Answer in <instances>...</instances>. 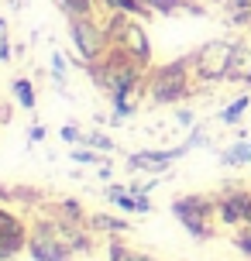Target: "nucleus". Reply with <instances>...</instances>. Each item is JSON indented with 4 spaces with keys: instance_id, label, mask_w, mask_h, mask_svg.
Masks as SVG:
<instances>
[{
    "instance_id": "obj_17",
    "label": "nucleus",
    "mask_w": 251,
    "mask_h": 261,
    "mask_svg": "<svg viewBox=\"0 0 251 261\" xmlns=\"http://www.w3.org/2000/svg\"><path fill=\"white\" fill-rule=\"evenodd\" d=\"M220 165H251V141L241 138L234 148L220 151Z\"/></svg>"
},
{
    "instance_id": "obj_32",
    "label": "nucleus",
    "mask_w": 251,
    "mask_h": 261,
    "mask_svg": "<svg viewBox=\"0 0 251 261\" xmlns=\"http://www.w3.org/2000/svg\"><path fill=\"white\" fill-rule=\"evenodd\" d=\"M244 227H251V210H248V223H244Z\"/></svg>"
},
{
    "instance_id": "obj_15",
    "label": "nucleus",
    "mask_w": 251,
    "mask_h": 261,
    "mask_svg": "<svg viewBox=\"0 0 251 261\" xmlns=\"http://www.w3.org/2000/svg\"><path fill=\"white\" fill-rule=\"evenodd\" d=\"M248 107H251V93H241L238 100H231V103H227L224 110L217 114V120H220L224 127H238V124H241V117L248 114Z\"/></svg>"
},
{
    "instance_id": "obj_23",
    "label": "nucleus",
    "mask_w": 251,
    "mask_h": 261,
    "mask_svg": "<svg viewBox=\"0 0 251 261\" xmlns=\"http://www.w3.org/2000/svg\"><path fill=\"white\" fill-rule=\"evenodd\" d=\"M69 158H72V162H80V165H93V162H100V151H96V148H72V151H69Z\"/></svg>"
},
{
    "instance_id": "obj_27",
    "label": "nucleus",
    "mask_w": 251,
    "mask_h": 261,
    "mask_svg": "<svg viewBox=\"0 0 251 261\" xmlns=\"http://www.w3.org/2000/svg\"><path fill=\"white\" fill-rule=\"evenodd\" d=\"M175 120H179L183 127H196V117H193L189 110H179V114H175Z\"/></svg>"
},
{
    "instance_id": "obj_8",
    "label": "nucleus",
    "mask_w": 251,
    "mask_h": 261,
    "mask_svg": "<svg viewBox=\"0 0 251 261\" xmlns=\"http://www.w3.org/2000/svg\"><path fill=\"white\" fill-rule=\"evenodd\" d=\"M251 210V193L244 186H224V193L217 196V217L227 227H244Z\"/></svg>"
},
{
    "instance_id": "obj_4",
    "label": "nucleus",
    "mask_w": 251,
    "mask_h": 261,
    "mask_svg": "<svg viewBox=\"0 0 251 261\" xmlns=\"http://www.w3.org/2000/svg\"><path fill=\"white\" fill-rule=\"evenodd\" d=\"M217 213V199L213 196H179L172 199V217L179 220L186 234L193 241H210V217Z\"/></svg>"
},
{
    "instance_id": "obj_18",
    "label": "nucleus",
    "mask_w": 251,
    "mask_h": 261,
    "mask_svg": "<svg viewBox=\"0 0 251 261\" xmlns=\"http://www.w3.org/2000/svg\"><path fill=\"white\" fill-rule=\"evenodd\" d=\"M55 7L66 14L69 21H72V17H93V14H96V4H93V0H55Z\"/></svg>"
},
{
    "instance_id": "obj_21",
    "label": "nucleus",
    "mask_w": 251,
    "mask_h": 261,
    "mask_svg": "<svg viewBox=\"0 0 251 261\" xmlns=\"http://www.w3.org/2000/svg\"><path fill=\"white\" fill-rule=\"evenodd\" d=\"M83 144H90V148H96L100 155H110V151H114V141L107 138L104 130H90V134H83Z\"/></svg>"
},
{
    "instance_id": "obj_20",
    "label": "nucleus",
    "mask_w": 251,
    "mask_h": 261,
    "mask_svg": "<svg viewBox=\"0 0 251 261\" xmlns=\"http://www.w3.org/2000/svg\"><path fill=\"white\" fill-rule=\"evenodd\" d=\"M59 217H62V220H72V223H83V220H86L80 199H62V203H59Z\"/></svg>"
},
{
    "instance_id": "obj_25",
    "label": "nucleus",
    "mask_w": 251,
    "mask_h": 261,
    "mask_svg": "<svg viewBox=\"0 0 251 261\" xmlns=\"http://www.w3.org/2000/svg\"><path fill=\"white\" fill-rule=\"evenodd\" d=\"M14 59V48H11V38H7V31L0 35V62H11Z\"/></svg>"
},
{
    "instance_id": "obj_9",
    "label": "nucleus",
    "mask_w": 251,
    "mask_h": 261,
    "mask_svg": "<svg viewBox=\"0 0 251 261\" xmlns=\"http://www.w3.org/2000/svg\"><path fill=\"white\" fill-rule=\"evenodd\" d=\"M28 234H31V230H28L24 223L0 206V261L21 254V251L28 248Z\"/></svg>"
},
{
    "instance_id": "obj_7",
    "label": "nucleus",
    "mask_w": 251,
    "mask_h": 261,
    "mask_svg": "<svg viewBox=\"0 0 251 261\" xmlns=\"http://www.w3.org/2000/svg\"><path fill=\"white\" fill-rule=\"evenodd\" d=\"M28 254L35 261H72V251L52 234V223L38 220L28 234Z\"/></svg>"
},
{
    "instance_id": "obj_1",
    "label": "nucleus",
    "mask_w": 251,
    "mask_h": 261,
    "mask_svg": "<svg viewBox=\"0 0 251 261\" xmlns=\"http://www.w3.org/2000/svg\"><path fill=\"white\" fill-rule=\"evenodd\" d=\"M145 65L148 62L128 55L124 48H117V45H110L96 62L86 65V72L110 93V103L117 107V103H124L134 90H141V83H145Z\"/></svg>"
},
{
    "instance_id": "obj_26",
    "label": "nucleus",
    "mask_w": 251,
    "mask_h": 261,
    "mask_svg": "<svg viewBox=\"0 0 251 261\" xmlns=\"http://www.w3.org/2000/svg\"><path fill=\"white\" fill-rule=\"evenodd\" d=\"M186 144H189V148H199V144H207V130H203V127H193V134L186 138Z\"/></svg>"
},
{
    "instance_id": "obj_29",
    "label": "nucleus",
    "mask_w": 251,
    "mask_h": 261,
    "mask_svg": "<svg viewBox=\"0 0 251 261\" xmlns=\"http://www.w3.org/2000/svg\"><path fill=\"white\" fill-rule=\"evenodd\" d=\"M96 175H100V179L107 182V179H110V165H100V169H96Z\"/></svg>"
},
{
    "instance_id": "obj_3",
    "label": "nucleus",
    "mask_w": 251,
    "mask_h": 261,
    "mask_svg": "<svg viewBox=\"0 0 251 261\" xmlns=\"http://www.w3.org/2000/svg\"><path fill=\"white\" fill-rule=\"evenodd\" d=\"M234 45H238V41L213 38V41L199 45L196 52H193V79H196V86H217V83H227L231 59H234Z\"/></svg>"
},
{
    "instance_id": "obj_19",
    "label": "nucleus",
    "mask_w": 251,
    "mask_h": 261,
    "mask_svg": "<svg viewBox=\"0 0 251 261\" xmlns=\"http://www.w3.org/2000/svg\"><path fill=\"white\" fill-rule=\"evenodd\" d=\"M11 90H14V100H17V107H24L28 114H35V86H31V79L17 76Z\"/></svg>"
},
{
    "instance_id": "obj_14",
    "label": "nucleus",
    "mask_w": 251,
    "mask_h": 261,
    "mask_svg": "<svg viewBox=\"0 0 251 261\" xmlns=\"http://www.w3.org/2000/svg\"><path fill=\"white\" fill-rule=\"evenodd\" d=\"M90 230H93V234L117 237V234H124V230H131V223L120 220V217H110V213H93V217H90Z\"/></svg>"
},
{
    "instance_id": "obj_31",
    "label": "nucleus",
    "mask_w": 251,
    "mask_h": 261,
    "mask_svg": "<svg viewBox=\"0 0 251 261\" xmlns=\"http://www.w3.org/2000/svg\"><path fill=\"white\" fill-rule=\"evenodd\" d=\"M11 4H14V11H17V7H21V4H24V0H11Z\"/></svg>"
},
{
    "instance_id": "obj_10",
    "label": "nucleus",
    "mask_w": 251,
    "mask_h": 261,
    "mask_svg": "<svg viewBox=\"0 0 251 261\" xmlns=\"http://www.w3.org/2000/svg\"><path fill=\"white\" fill-rule=\"evenodd\" d=\"M193 148L189 144H179V148H169V151H134V155H128V165L131 169H148V172H165L172 165V162H179L183 155H189Z\"/></svg>"
},
{
    "instance_id": "obj_13",
    "label": "nucleus",
    "mask_w": 251,
    "mask_h": 261,
    "mask_svg": "<svg viewBox=\"0 0 251 261\" xmlns=\"http://www.w3.org/2000/svg\"><path fill=\"white\" fill-rule=\"evenodd\" d=\"M227 83H244V86H251V45H244V41L234 45V59H231Z\"/></svg>"
},
{
    "instance_id": "obj_12",
    "label": "nucleus",
    "mask_w": 251,
    "mask_h": 261,
    "mask_svg": "<svg viewBox=\"0 0 251 261\" xmlns=\"http://www.w3.org/2000/svg\"><path fill=\"white\" fill-rule=\"evenodd\" d=\"M48 223H52V234L59 237V241L72 251V254H76V251H83V254H86V251L93 248V244H90V230H83V223L62 220V217H55V220H48Z\"/></svg>"
},
{
    "instance_id": "obj_11",
    "label": "nucleus",
    "mask_w": 251,
    "mask_h": 261,
    "mask_svg": "<svg viewBox=\"0 0 251 261\" xmlns=\"http://www.w3.org/2000/svg\"><path fill=\"white\" fill-rule=\"evenodd\" d=\"M107 199L114 203L117 210H124V213H138V217H145V213H152V199H148V193H131L128 186H107Z\"/></svg>"
},
{
    "instance_id": "obj_24",
    "label": "nucleus",
    "mask_w": 251,
    "mask_h": 261,
    "mask_svg": "<svg viewBox=\"0 0 251 261\" xmlns=\"http://www.w3.org/2000/svg\"><path fill=\"white\" fill-rule=\"evenodd\" d=\"M59 138H62L66 144H83V130H80V124H76V120H72V124H66V127L59 130Z\"/></svg>"
},
{
    "instance_id": "obj_2",
    "label": "nucleus",
    "mask_w": 251,
    "mask_h": 261,
    "mask_svg": "<svg viewBox=\"0 0 251 261\" xmlns=\"http://www.w3.org/2000/svg\"><path fill=\"white\" fill-rule=\"evenodd\" d=\"M193 83H196L193 79V55H183L169 65H159L148 76V96L159 107H172L186 96H193Z\"/></svg>"
},
{
    "instance_id": "obj_28",
    "label": "nucleus",
    "mask_w": 251,
    "mask_h": 261,
    "mask_svg": "<svg viewBox=\"0 0 251 261\" xmlns=\"http://www.w3.org/2000/svg\"><path fill=\"white\" fill-rule=\"evenodd\" d=\"M38 141H45V127L35 124V127H31V144H38Z\"/></svg>"
},
{
    "instance_id": "obj_5",
    "label": "nucleus",
    "mask_w": 251,
    "mask_h": 261,
    "mask_svg": "<svg viewBox=\"0 0 251 261\" xmlns=\"http://www.w3.org/2000/svg\"><path fill=\"white\" fill-rule=\"evenodd\" d=\"M107 35H110V45L124 48V52L134 55V59H141V62H148V59H152V45H148L145 28L138 24L134 17H128L124 11H110Z\"/></svg>"
},
{
    "instance_id": "obj_16",
    "label": "nucleus",
    "mask_w": 251,
    "mask_h": 261,
    "mask_svg": "<svg viewBox=\"0 0 251 261\" xmlns=\"http://www.w3.org/2000/svg\"><path fill=\"white\" fill-rule=\"evenodd\" d=\"M107 261H159V258L141 254V251H134V248H128V244H120L117 237H110V244H107Z\"/></svg>"
},
{
    "instance_id": "obj_22",
    "label": "nucleus",
    "mask_w": 251,
    "mask_h": 261,
    "mask_svg": "<svg viewBox=\"0 0 251 261\" xmlns=\"http://www.w3.org/2000/svg\"><path fill=\"white\" fill-rule=\"evenodd\" d=\"M231 241H234V248H238L241 254L251 261V227H241V230H234V237H231Z\"/></svg>"
},
{
    "instance_id": "obj_6",
    "label": "nucleus",
    "mask_w": 251,
    "mask_h": 261,
    "mask_svg": "<svg viewBox=\"0 0 251 261\" xmlns=\"http://www.w3.org/2000/svg\"><path fill=\"white\" fill-rule=\"evenodd\" d=\"M69 38H72L76 55H80L86 65L96 62V59L110 48V35H107V28H100L93 17H72V21H69Z\"/></svg>"
},
{
    "instance_id": "obj_30",
    "label": "nucleus",
    "mask_w": 251,
    "mask_h": 261,
    "mask_svg": "<svg viewBox=\"0 0 251 261\" xmlns=\"http://www.w3.org/2000/svg\"><path fill=\"white\" fill-rule=\"evenodd\" d=\"M4 31H7V21H4V17H0V35H4Z\"/></svg>"
}]
</instances>
